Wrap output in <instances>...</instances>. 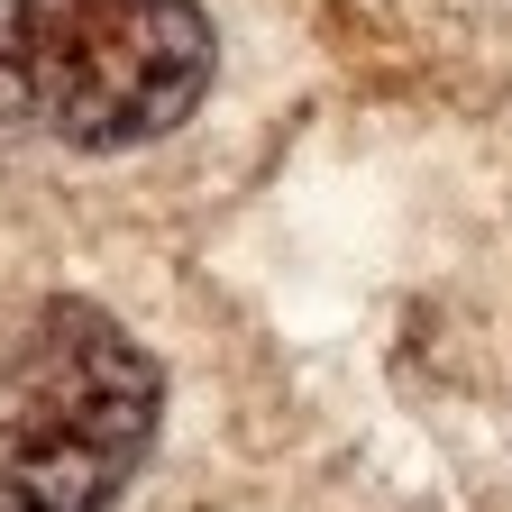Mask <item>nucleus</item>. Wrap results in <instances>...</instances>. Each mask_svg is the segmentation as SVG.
<instances>
[{
  "mask_svg": "<svg viewBox=\"0 0 512 512\" xmlns=\"http://www.w3.org/2000/svg\"><path fill=\"white\" fill-rule=\"evenodd\" d=\"M165 375L83 293H55L0 348V512H110L156 448Z\"/></svg>",
  "mask_w": 512,
  "mask_h": 512,
  "instance_id": "obj_1",
  "label": "nucleus"
},
{
  "mask_svg": "<svg viewBox=\"0 0 512 512\" xmlns=\"http://www.w3.org/2000/svg\"><path fill=\"white\" fill-rule=\"evenodd\" d=\"M28 128V92H19V55H10V10H0V138Z\"/></svg>",
  "mask_w": 512,
  "mask_h": 512,
  "instance_id": "obj_3",
  "label": "nucleus"
},
{
  "mask_svg": "<svg viewBox=\"0 0 512 512\" xmlns=\"http://www.w3.org/2000/svg\"><path fill=\"white\" fill-rule=\"evenodd\" d=\"M0 10H10L28 128L83 156H119L183 128L220 74L202 0H0Z\"/></svg>",
  "mask_w": 512,
  "mask_h": 512,
  "instance_id": "obj_2",
  "label": "nucleus"
}]
</instances>
